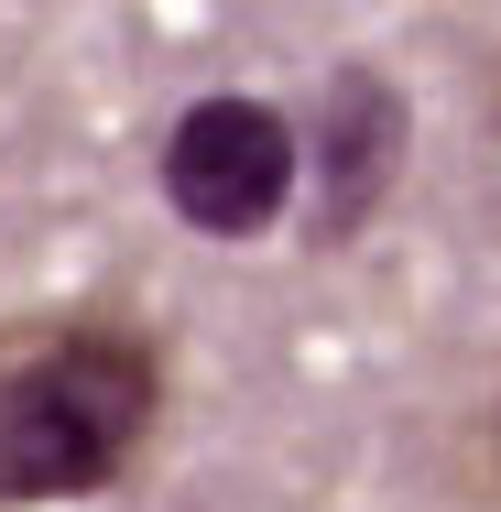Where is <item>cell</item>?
Wrapping results in <instances>:
<instances>
[{
	"label": "cell",
	"instance_id": "1",
	"mask_svg": "<svg viewBox=\"0 0 501 512\" xmlns=\"http://www.w3.org/2000/svg\"><path fill=\"white\" fill-rule=\"evenodd\" d=\"M153 404H164V360L142 327L77 316V327L22 338L0 360V512L109 491L142 458Z\"/></svg>",
	"mask_w": 501,
	"mask_h": 512
},
{
	"label": "cell",
	"instance_id": "2",
	"mask_svg": "<svg viewBox=\"0 0 501 512\" xmlns=\"http://www.w3.org/2000/svg\"><path fill=\"white\" fill-rule=\"evenodd\" d=\"M295 175H305L295 120L273 99H251V88L186 99L175 131H164V153H153V186H164V207H175L197 240H262V229H284Z\"/></svg>",
	"mask_w": 501,
	"mask_h": 512
},
{
	"label": "cell",
	"instance_id": "3",
	"mask_svg": "<svg viewBox=\"0 0 501 512\" xmlns=\"http://www.w3.org/2000/svg\"><path fill=\"white\" fill-rule=\"evenodd\" d=\"M403 153H414V99H403L393 66L349 55L316 99V207H305V240L316 251H349L403 186Z\"/></svg>",
	"mask_w": 501,
	"mask_h": 512
}]
</instances>
